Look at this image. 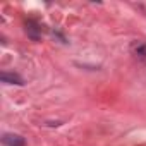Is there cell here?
<instances>
[{
  "label": "cell",
  "mask_w": 146,
  "mask_h": 146,
  "mask_svg": "<svg viewBox=\"0 0 146 146\" xmlns=\"http://www.w3.org/2000/svg\"><path fill=\"white\" fill-rule=\"evenodd\" d=\"M4 143L5 144H9V146H24V137H21V136H14V134H7V136H4Z\"/></svg>",
  "instance_id": "1"
},
{
  "label": "cell",
  "mask_w": 146,
  "mask_h": 146,
  "mask_svg": "<svg viewBox=\"0 0 146 146\" xmlns=\"http://www.w3.org/2000/svg\"><path fill=\"white\" fill-rule=\"evenodd\" d=\"M2 83H9V84H23V79L17 74H7L4 72L2 74Z\"/></svg>",
  "instance_id": "2"
},
{
  "label": "cell",
  "mask_w": 146,
  "mask_h": 146,
  "mask_svg": "<svg viewBox=\"0 0 146 146\" xmlns=\"http://www.w3.org/2000/svg\"><path fill=\"white\" fill-rule=\"evenodd\" d=\"M26 31H28V35H29L33 40H38V38H40V35H38V26H36L33 21H29V23L26 24Z\"/></svg>",
  "instance_id": "3"
}]
</instances>
